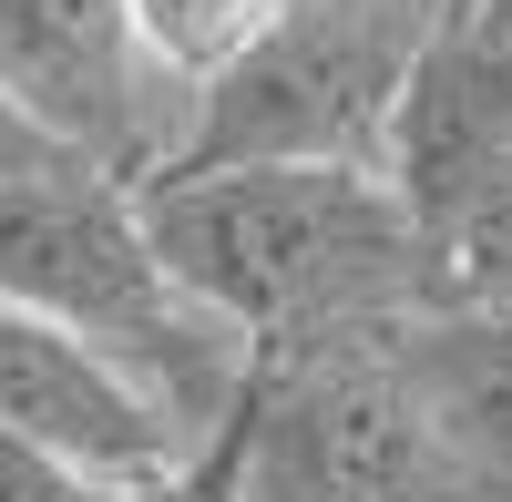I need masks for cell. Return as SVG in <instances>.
<instances>
[{"label": "cell", "mask_w": 512, "mask_h": 502, "mask_svg": "<svg viewBox=\"0 0 512 502\" xmlns=\"http://www.w3.org/2000/svg\"><path fill=\"white\" fill-rule=\"evenodd\" d=\"M134 216L164 277L236 328L246 359L308 349L338 328L431 318V246L400 195L359 164H205V175H144Z\"/></svg>", "instance_id": "obj_1"}, {"label": "cell", "mask_w": 512, "mask_h": 502, "mask_svg": "<svg viewBox=\"0 0 512 502\" xmlns=\"http://www.w3.org/2000/svg\"><path fill=\"white\" fill-rule=\"evenodd\" d=\"M0 298L52 318L62 339L103 349L123 380H144L175 421L205 441L246 390V339L216 328L175 277H164L154 236L134 216V185L93 175V164H31L0 175Z\"/></svg>", "instance_id": "obj_2"}, {"label": "cell", "mask_w": 512, "mask_h": 502, "mask_svg": "<svg viewBox=\"0 0 512 502\" xmlns=\"http://www.w3.org/2000/svg\"><path fill=\"white\" fill-rule=\"evenodd\" d=\"M236 502H472L410 380V318L246 359Z\"/></svg>", "instance_id": "obj_3"}, {"label": "cell", "mask_w": 512, "mask_h": 502, "mask_svg": "<svg viewBox=\"0 0 512 502\" xmlns=\"http://www.w3.org/2000/svg\"><path fill=\"white\" fill-rule=\"evenodd\" d=\"M420 21H431V0H287L195 93L154 175H205V164H359V175H379Z\"/></svg>", "instance_id": "obj_4"}, {"label": "cell", "mask_w": 512, "mask_h": 502, "mask_svg": "<svg viewBox=\"0 0 512 502\" xmlns=\"http://www.w3.org/2000/svg\"><path fill=\"white\" fill-rule=\"evenodd\" d=\"M502 164H512V0H431L390 103L379 185L431 246Z\"/></svg>", "instance_id": "obj_5"}, {"label": "cell", "mask_w": 512, "mask_h": 502, "mask_svg": "<svg viewBox=\"0 0 512 502\" xmlns=\"http://www.w3.org/2000/svg\"><path fill=\"white\" fill-rule=\"evenodd\" d=\"M144 82L154 72L134 52L123 0H0V103L52 154L113 185H144V164L164 154Z\"/></svg>", "instance_id": "obj_6"}, {"label": "cell", "mask_w": 512, "mask_h": 502, "mask_svg": "<svg viewBox=\"0 0 512 502\" xmlns=\"http://www.w3.org/2000/svg\"><path fill=\"white\" fill-rule=\"evenodd\" d=\"M0 431L72 462V472H93V482H113V492L164 482L195 451V431L144 380H123L103 349L62 339L52 318H31L11 298H0Z\"/></svg>", "instance_id": "obj_7"}, {"label": "cell", "mask_w": 512, "mask_h": 502, "mask_svg": "<svg viewBox=\"0 0 512 502\" xmlns=\"http://www.w3.org/2000/svg\"><path fill=\"white\" fill-rule=\"evenodd\" d=\"M410 380L461 462V492L512 502V298L410 318Z\"/></svg>", "instance_id": "obj_8"}, {"label": "cell", "mask_w": 512, "mask_h": 502, "mask_svg": "<svg viewBox=\"0 0 512 502\" xmlns=\"http://www.w3.org/2000/svg\"><path fill=\"white\" fill-rule=\"evenodd\" d=\"M277 11H287V0H123L144 72L185 82V93H205V82H216V72H226Z\"/></svg>", "instance_id": "obj_9"}, {"label": "cell", "mask_w": 512, "mask_h": 502, "mask_svg": "<svg viewBox=\"0 0 512 502\" xmlns=\"http://www.w3.org/2000/svg\"><path fill=\"white\" fill-rule=\"evenodd\" d=\"M512 298V164L431 236V308H482Z\"/></svg>", "instance_id": "obj_10"}, {"label": "cell", "mask_w": 512, "mask_h": 502, "mask_svg": "<svg viewBox=\"0 0 512 502\" xmlns=\"http://www.w3.org/2000/svg\"><path fill=\"white\" fill-rule=\"evenodd\" d=\"M236 462H246V390H236V410L185 451L175 472H164V482H134L123 502H236Z\"/></svg>", "instance_id": "obj_11"}, {"label": "cell", "mask_w": 512, "mask_h": 502, "mask_svg": "<svg viewBox=\"0 0 512 502\" xmlns=\"http://www.w3.org/2000/svg\"><path fill=\"white\" fill-rule=\"evenodd\" d=\"M0 502H123L113 482H93V472H72V462H52V451H31V441H11L0 431Z\"/></svg>", "instance_id": "obj_12"}, {"label": "cell", "mask_w": 512, "mask_h": 502, "mask_svg": "<svg viewBox=\"0 0 512 502\" xmlns=\"http://www.w3.org/2000/svg\"><path fill=\"white\" fill-rule=\"evenodd\" d=\"M31 164H62V154H52V144H41V134H31V123L11 113V103H0V175H31Z\"/></svg>", "instance_id": "obj_13"}]
</instances>
